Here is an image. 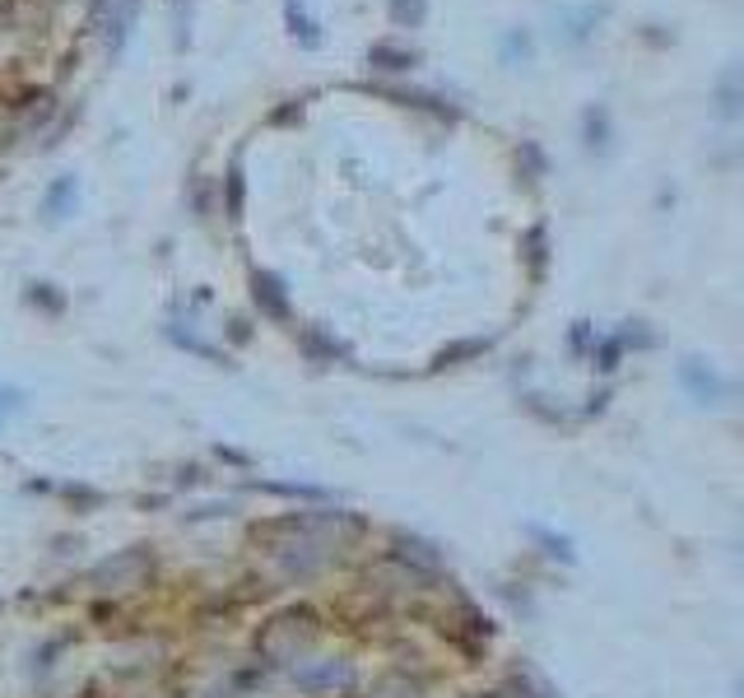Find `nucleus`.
<instances>
[{"instance_id": "6e6552de", "label": "nucleus", "mask_w": 744, "mask_h": 698, "mask_svg": "<svg viewBox=\"0 0 744 698\" xmlns=\"http://www.w3.org/2000/svg\"><path fill=\"white\" fill-rule=\"evenodd\" d=\"M605 131H609L605 112H600V108H591V112H587V136H591V145H605Z\"/></svg>"}, {"instance_id": "0eeeda50", "label": "nucleus", "mask_w": 744, "mask_h": 698, "mask_svg": "<svg viewBox=\"0 0 744 698\" xmlns=\"http://www.w3.org/2000/svg\"><path fill=\"white\" fill-rule=\"evenodd\" d=\"M70 196H75V177H61V183L51 187V196H47V210H51V215H61L66 205H70Z\"/></svg>"}, {"instance_id": "423d86ee", "label": "nucleus", "mask_w": 744, "mask_h": 698, "mask_svg": "<svg viewBox=\"0 0 744 698\" xmlns=\"http://www.w3.org/2000/svg\"><path fill=\"white\" fill-rule=\"evenodd\" d=\"M288 23H294V38H303V47L316 42V29H312V19L298 10V0H288Z\"/></svg>"}, {"instance_id": "f257e3e1", "label": "nucleus", "mask_w": 744, "mask_h": 698, "mask_svg": "<svg viewBox=\"0 0 744 698\" xmlns=\"http://www.w3.org/2000/svg\"><path fill=\"white\" fill-rule=\"evenodd\" d=\"M136 6L140 0H94V23L102 29V38H108L112 51H121L130 23H136Z\"/></svg>"}, {"instance_id": "f03ea898", "label": "nucleus", "mask_w": 744, "mask_h": 698, "mask_svg": "<svg viewBox=\"0 0 744 698\" xmlns=\"http://www.w3.org/2000/svg\"><path fill=\"white\" fill-rule=\"evenodd\" d=\"M354 680V670L344 661H322V666H303L294 670V685L307 689V694H326V689H344Z\"/></svg>"}, {"instance_id": "7ed1b4c3", "label": "nucleus", "mask_w": 744, "mask_h": 698, "mask_svg": "<svg viewBox=\"0 0 744 698\" xmlns=\"http://www.w3.org/2000/svg\"><path fill=\"white\" fill-rule=\"evenodd\" d=\"M423 14H429V0H391V19L401 29H419Z\"/></svg>"}, {"instance_id": "20e7f679", "label": "nucleus", "mask_w": 744, "mask_h": 698, "mask_svg": "<svg viewBox=\"0 0 744 698\" xmlns=\"http://www.w3.org/2000/svg\"><path fill=\"white\" fill-rule=\"evenodd\" d=\"M684 382H688V386H694V392H698L703 401H707V396H712V401H716V396H722V382H716L712 373L703 377V373H698V364H694V358H688V364H684Z\"/></svg>"}, {"instance_id": "39448f33", "label": "nucleus", "mask_w": 744, "mask_h": 698, "mask_svg": "<svg viewBox=\"0 0 744 698\" xmlns=\"http://www.w3.org/2000/svg\"><path fill=\"white\" fill-rule=\"evenodd\" d=\"M368 61H372V66H386V70H405V66H414V51H395V47H372V51H368Z\"/></svg>"}]
</instances>
